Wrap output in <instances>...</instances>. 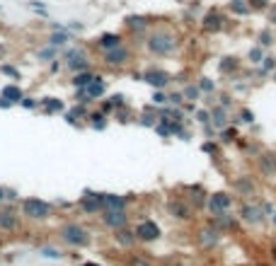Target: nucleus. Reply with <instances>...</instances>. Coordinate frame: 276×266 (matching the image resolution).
Instances as JSON below:
<instances>
[{
  "mask_svg": "<svg viewBox=\"0 0 276 266\" xmlns=\"http://www.w3.org/2000/svg\"><path fill=\"white\" fill-rule=\"evenodd\" d=\"M111 109H114V104H111V102H104V104H102V112H104V114H109Z\"/></svg>",
  "mask_w": 276,
  "mask_h": 266,
  "instance_id": "obj_56",
  "label": "nucleus"
},
{
  "mask_svg": "<svg viewBox=\"0 0 276 266\" xmlns=\"http://www.w3.org/2000/svg\"><path fill=\"white\" fill-rule=\"evenodd\" d=\"M39 254H42L44 259H63V252H61V249H56V247H42Z\"/></svg>",
  "mask_w": 276,
  "mask_h": 266,
  "instance_id": "obj_34",
  "label": "nucleus"
},
{
  "mask_svg": "<svg viewBox=\"0 0 276 266\" xmlns=\"http://www.w3.org/2000/svg\"><path fill=\"white\" fill-rule=\"evenodd\" d=\"M3 54H5V46H0V56H3Z\"/></svg>",
  "mask_w": 276,
  "mask_h": 266,
  "instance_id": "obj_58",
  "label": "nucleus"
},
{
  "mask_svg": "<svg viewBox=\"0 0 276 266\" xmlns=\"http://www.w3.org/2000/svg\"><path fill=\"white\" fill-rule=\"evenodd\" d=\"M249 8H266V0H247Z\"/></svg>",
  "mask_w": 276,
  "mask_h": 266,
  "instance_id": "obj_53",
  "label": "nucleus"
},
{
  "mask_svg": "<svg viewBox=\"0 0 276 266\" xmlns=\"http://www.w3.org/2000/svg\"><path fill=\"white\" fill-rule=\"evenodd\" d=\"M61 239L70 244V247H85L87 242H90V235H87V230H85L83 225L78 223H68L61 227Z\"/></svg>",
  "mask_w": 276,
  "mask_h": 266,
  "instance_id": "obj_3",
  "label": "nucleus"
},
{
  "mask_svg": "<svg viewBox=\"0 0 276 266\" xmlns=\"http://www.w3.org/2000/svg\"><path fill=\"white\" fill-rule=\"evenodd\" d=\"M167 102L180 107V104H184V97H182V92H172V95H167Z\"/></svg>",
  "mask_w": 276,
  "mask_h": 266,
  "instance_id": "obj_44",
  "label": "nucleus"
},
{
  "mask_svg": "<svg viewBox=\"0 0 276 266\" xmlns=\"http://www.w3.org/2000/svg\"><path fill=\"white\" fill-rule=\"evenodd\" d=\"M155 133H158L160 138H170V126H167V121L158 124V126H155Z\"/></svg>",
  "mask_w": 276,
  "mask_h": 266,
  "instance_id": "obj_43",
  "label": "nucleus"
},
{
  "mask_svg": "<svg viewBox=\"0 0 276 266\" xmlns=\"http://www.w3.org/2000/svg\"><path fill=\"white\" fill-rule=\"evenodd\" d=\"M78 119H87V109H85L83 104H75V107H73V109L66 114V121H68V124H73V126L78 124Z\"/></svg>",
  "mask_w": 276,
  "mask_h": 266,
  "instance_id": "obj_28",
  "label": "nucleus"
},
{
  "mask_svg": "<svg viewBox=\"0 0 276 266\" xmlns=\"http://www.w3.org/2000/svg\"><path fill=\"white\" fill-rule=\"evenodd\" d=\"M223 22H225L223 15L218 13V10H211V13L204 15V22H201V25H204V29H208V32H218V29L223 27Z\"/></svg>",
  "mask_w": 276,
  "mask_h": 266,
  "instance_id": "obj_19",
  "label": "nucleus"
},
{
  "mask_svg": "<svg viewBox=\"0 0 276 266\" xmlns=\"http://www.w3.org/2000/svg\"><path fill=\"white\" fill-rule=\"evenodd\" d=\"M148 49L155 56H170L177 49V42L170 32H153L151 39H148Z\"/></svg>",
  "mask_w": 276,
  "mask_h": 266,
  "instance_id": "obj_2",
  "label": "nucleus"
},
{
  "mask_svg": "<svg viewBox=\"0 0 276 266\" xmlns=\"http://www.w3.org/2000/svg\"><path fill=\"white\" fill-rule=\"evenodd\" d=\"M213 227L218 230V232H225V230H233L235 227V218L228 213V210H223V213H216L213 215Z\"/></svg>",
  "mask_w": 276,
  "mask_h": 266,
  "instance_id": "obj_17",
  "label": "nucleus"
},
{
  "mask_svg": "<svg viewBox=\"0 0 276 266\" xmlns=\"http://www.w3.org/2000/svg\"><path fill=\"white\" fill-rule=\"evenodd\" d=\"M116 242H119L121 247H131V244L136 242V232H131V230H124V227H119V235H116Z\"/></svg>",
  "mask_w": 276,
  "mask_h": 266,
  "instance_id": "obj_29",
  "label": "nucleus"
},
{
  "mask_svg": "<svg viewBox=\"0 0 276 266\" xmlns=\"http://www.w3.org/2000/svg\"><path fill=\"white\" fill-rule=\"evenodd\" d=\"M182 97L189 99V102H196V99H199V87H196V85H187V87L182 90Z\"/></svg>",
  "mask_w": 276,
  "mask_h": 266,
  "instance_id": "obj_35",
  "label": "nucleus"
},
{
  "mask_svg": "<svg viewBox=\"0 0 276 266\" xmlns=\"http://www.w3.org/2000/svg\"><path fill=\"white\" fill-rule=\"evenodd\" d=\"M126 203H128L126 196H119V194H102V206H104V210H126Z\"/></svg>",
  "mask_w": 276,
  "mask_h": 266,
  "instance_id": "obj_14",
  "label": "nucleus"
},
{
  "mask_svg": "<svg viewBox=\"0 0 276 266\" xmlns=\"http://www.w3.org/2000/svg\"><path fill=\"white\" fill-rule=\"evenodd\" d=\"M17 194H15L13 189H8V186H0V203H8V201H15Z\"/></svg>",
  "mask_w": 276,
  "mask_h": 266,
  "instance_id": "obj_37",
  "label": "nucleus"
},
{
  "mask_svg": "<svg viewBox=\"0 0 276 266\" xmlns=\"http://www.w3.org/2000/svg\"><path fill=\"white\" fill-rule=\"evenodd\" d=\"M92 80H95V73H92V70H80V73H75V75H73L70 85L78 90V87H87Z\"/></svg>",
  "mask_w": 276,
  "mask_h": 266,
  "instance_id": "obj_22",
  "label": "nucleus"
},
{
  "mask_svg": "<svg viewBox=\"0 0 276 266\" xmlns=\"http://www.w3.org/2000/svg\"><path fill=\"white\" fill-rule=\"evenodd\" d=\"M128 49L126 46H114L109 51H104V63L107 66H124L126 61H128Z\"/></svg>",
  "mask_w": 276,
  "mask_h": 266,
  "instance_id": "obj_10",
  "label": "nucleus"
},
{
  "mask_svg": "<svg viewBox=\"0 0 276 266\" xmlns=\"http://www.w3.org/2000/svg\"><path fill=\"white\" fill-rule=\"evenodd\" d=\"M109 102L114 104V107H121V104H124V95H114V97H111Z\"/></svg>",
  "mask_w": 276,
  "mask_h": 266,
  "instance_id": "obj_54",
  "label": "nucleus"
},
{
  "mask_svg": "<svg viewBox=\"0 0 276 266\" xmlns=\"http://www.w3.org/2000/svg\"><path fill=\"white\" fill-rule=\"evenodd\" d=\"M63 63H66V68L73 70V73H80V70L90 68L87 51H85V49H78V46H73V49H66V51H63Z\"/></svg>",
  "mask_w": 276,
  "mask_h": 266,
  "instance_id": "obj_4",
  "label": "nucleus"
},
{
  "mask_svg": "<svg viewBox=\"0 0 276 266\" xmlns=\"http://www.w3.org/2000/svg\"><path fill=\"white\" fill-rule=\"evenodd\" d=\"M218 239H221V232L216 230V227H206V230H201L199 232V244L201 247H216L218 244Z\"/></svg>",
  "mask_w": 276,
  "mask_h": 266,
  "instance_id": "obj_18",
  "label": "nucleus"
},
{
  "mask_svg": "<svg viewBox=\"0 0 276 266\" xmlns=\"http://www.w3.org/2000/svg\"><path fill=\"white\" fill-rule=\"evenodd\" d=\"M143 80L148 85H153L155 90H165L167 83H170V73H165V70H158V68H151L143 73Z\"/></svg>",
  "mask_w": 276,
  "mask_h": 266,
  "instance_id": "obj_9",
  "label": "nucleus"
},
{
  "mask_svg": "<svg viewBox=\"0 0 276 266\" xmlns=\"http://www.w3.org/2000/svg\"><path fill=\"white\" fill-rule=\"evenodd\" d=\"M262 58H264V49H262V46H254V49L249 51V61H252V63H262Z\"/></svg>",
  "mask_w": 276,
  "mask_h": 266,
  "instance_id": "obj_39",
  "label": "nucleus"
},
{
  "mask_svg": "<svg viewBox=\"0 0 276 266\" xmlns=\"http://www.w3.org/2000/svg\"><path fill=\"white\" fill-rule=\"evenodd\" d=\"M170 213H172L177 220H184V218H189V206H187L184 201H172V203H170Z\"/></svg>",
  "mask_w": 276,
  "mask_h": 266,
  "instance_id": "obj_26",
  "label": "nucleus"
},
{
  "mask_svg": "<svg viewBox=\"0 0 276 266\" xmlns=\"http://www.w3.org/2000/svg\"><path fill=\"white\" fill-rule=\"evenodd\" d=\"M240 119H242L245 124H254V114L249 112V109H242V112H240Z\"/></svg>",
  "mask_w": 276,
  "mask_h": 266,
  "instance_id": "obj_48",
  "label": "nucleus"
},
{
  "mask_svg": "<svg viewBox=\"0 0 276 266\" xmlns=\"http://www.w3.org/2000/svg\"><path fill=\"white\" fill-rule=\"evenodd\" d=\"M58 51H61V49H56V46H49V44H46L44 49H39V51H37V58H39L42 63H51V61H56Z\"/></svg>",
  "mask_w": 276,
  "mask_h": 266,
  "instance_id": "obj_27",
  "label": "nucleus"
},
{
  "mask_svg": "<svg viewBox=\"0 0 276 266\" xmlns=\"http://www.w3.org/2000/svg\"><path fill=\"white\" fill-rule=\"evenodd\" d=\"M221 107H223V109H228V107H230V97H228V95H223V97H221Z\"/></svg>",
  "mask_w": 276,
  "mask_h": 266,
  "instance_id": "obj_55",
  "label": "nucleus"
},
{
  "mask_svg": "<svg viewBox=\"0 0 276 266\" xmlns=\"http://www.w3.org/2000/svg\"><path fill=\"white\" fill-rule=\"evenodd\" d=\"M274 78H276V73H274Z\"/></svg>",
  "mask_w": 276,
  "mask_h": 266,
  "instance_id": "obj_60",
  "label": "nucleus"
},
{
  "mask_svg": "<svg viewBox=\"0 0 276 266\" xmlns=\"http://www.w3.org/2000/svg\"><path fill=\"white\" fill-rule=\"evenodd\" d=\"M97 46H99L102 51H109V49H114V46H121V37H119V34H114V32L102 34V37L97 39Z\"/></svg>",
  "mask_w": 276,
  "mask_h": 266,
  "instance_id": "obj_20",
  "label": "nucleus"
},
{
  "mask_svg": "<svg viewBox=\"0 0 276 266\" xmlns=\"http://www.w3.org/2000/svg\"><path fill=\"white\" fill-rule=\"evenodd\" d=\"M221 136H223V140H235V136H237V133H235V128H228V131L223 128Z\"/></svg>",
  "mask_w": 276,
  "mask_h": 266,
  "instance_id": "obj_50",
  "label": "nucleus"
},
{
  "mask_svg": "<svg viewBox=\"0 0 276 266\" xmlns=\"http://www.w3.org/2000/svg\"><path fill=\"white\" fill-rule=\"evenodd\" d=\"M276 68V58H262V70H259V75H266L269 70H274Z\"/></svg>",
  "mask_w": 276,
  "mask_h": 266,
  "instance_id": "obj_38",
  "label": "nucleus"
},
{
  "mask_svg": "<svg viewBox=\"0 0 276 266\" xmlns=\"http://www.w3.org/2000/svg\"><path fill=\"white\" fill-rule=\"evenodd\" d=\"M51 210H54V206L39 196H29L22 201V215L27 220H46L51 215Z\"/></svg>",
  "mask_w": 276,
  "mask_h": 266,
  "instance_id": "obj_1",
  "label": "nucleus"
},
{
  "mask_svg": "<svg viewBox=\"0 0 276 266\" xmlns=\"http://www.w3.org/2000/svg\"><path fill=\"white\" fill-rule=\"evenodd\" d=\"M153 104H158V107H160V104H167V95L163 90H158V92L153 95Z\"/></svg>",
  "mask_w": 276,
  "mask_h": 266,
  "instance_id": "obj_45",
  "label": "nucleus"
},
{
  "mask_svg": "<svg viewBox=\"0 0 276 266\" xmlns=\"http://www.w3.org/2000/svg\"><path fill=\"white\" fill-rule=\"evenodd\" d=\"M196 87H199V92H206V95H211V92L216 90V85H213V80H208V78H201Z\"/></svg>",
  "mask_w": 276,
  "mask_h": 266,
  "instance_id": "obj_36",
  "label": "nucleus"
},
{
  "mask_svg": "<svg viewBox=\"0 0 276 266\" xmlns=\"http://www.w3.org/2000/svg\"><path fill=\"white\" fill-rule=\"evenodd\" d=\"M104 87H107L104 80H102L99 75H95V80L87 85V87H83V90H85V102H92V99L102 97V95H104Z\"/></svg>",
  "mask_w": 276,
  "mask_h": 266,
  "instance_id": "obj_15",
  "label": "nucleus"
},
{
  "mask_svg": "<svg viewBox=\"0 0 276 266\" xmlns=\"http://www.w3.org/2000/svg\"><path fill=\"white\" fill-rule=\"evenodd\" d=\"M237 68H240L237 58L228 56V58H223V61H221V70H223V73H233V70H237Z\"/></svg>",
  "mask_w": 276,
  "mask_h": 266,
  "instance_id": "obj_32",
  "label": "nucleus"
},
{
  "mask_svg": "<svg viewBox=\"0 0 276 266\" xmlns=\"http://www.w3.org/2000/svg\"><path fill=\"white\" fill-rule=\"evenodd\" d=\"M240 215H242V220H247V223H252V225H257L264 220L262 206H254V203H245V206L240 208Z\"/></svg>",
  "mask_w": 276,
  "mask_h": 266,
  "instance_id": "obj_13",
  "label": "nucleus"
},
{
  "mask_svg": "<svg viewBox=\"0 0 276 266\" xmlns=\"http://www.w3.org/2000/svg\"><path fill=\"white\" fill-rule=\"evenodd\" d=\"M259 165H262V169L266 174H271V177L276 174V157L274 155H264L262 160H259Z\"/></svg>",
  "mask_w": 276,
  "mask_h": 266,
  "instance_id": "obj_30",
  "label": "nucleus"
},
{
  "mask_svg": "<svg viewBox=\"0 0 276 266\" xmlns=\"http://www.w3.org/2000/svg\"><path fill=\"white\" fill-rule=\"evenodd\" d=\"M10 107H13V104H10L8 99H3V97H0V109H10Z\"/></svg>",
  "mask_w": 276,
  "mask_h": 266,
  "instance_id": "obj_57",
  "label": "nucleus"
},
{
  "mask_svg": "<svg viewBox=\"0 0 276 266\" xmlns=\"http://www.w3.org/2000/svg\"><path fill=\"white\" fill-rule=\"evenodd\" d=\"M20 107H25V109H37L39 107V102L34 97H22L20 99Z\"/></svg>",
  "mask_w": 276,
  "mask_h": 266,
  "instance_id": "obj_41",
  "label": "nucleus"
},
{
  "mask_svg": "<svg viewBox=\"0 0 276 266\" xmlns=\"http://www.w3.org/2000/svg\"><path fill=\"white\" fill-rule=\"evenodd\" d=\"M230 203H233V198H230V194H225V191H221V194H213V196L208 198V210L216 215V213H223V210L230 208Z\"/></svg>",
  "mask_w": 276,
  "mask_h": 266,
  "instance_id": "obj_11",
  "label": "nucleus"
},
{
  "mask_svg": "<svg viewBox=\"0 0 276 266\" xmlns=\"http://www.w3.org/2000/svg\"><path fill=\"white\" fill-rule=\"evenodd\" d=\"M80 208H83L87 215L102 213V210H104V206H102V194H95V191H85L83 198H80Z\"/></svg>",
  "mask_w": 276,
  "mask_h": 266,
  "instance_id": "obj_7",
  "label": "nucleus"
},
{
  "mask_svg": "<svg viewBox=\"0 0 276 266\" xmlns=\"http://www.w3.org/2000/svg\"><path fill=\"white\" fill-rule=\"evenodd\" d=\"M124 25L128 29H133V32H146V27H148V20L143 17V15H128L124 20Z\"/></svg>",
  "mask_w": 276,
  "mask_h": 266,
  "instance_id": "obj_23",
  "label": "nucleus"
},
{
  "mask_svg": "<svg viewBox=\"0 0 276 266\" xmlns=\"http://www.w3.org/2000/svg\"><path fill=\"white\" fill-rule=\"evenodd\" d=\"M271 44H274V39H271V34H269V32H262V34H259V46H271Z\"/></svg>",
  "mask_w": 276,
  "mask_h": 266,
  "instance_id": "obj_46",
  "label": "nucleus"
},
{
  "mask_svg": "<svg viewBox=\"0 0 276 266\" xmlns=\"http://www.w3.org/2000/svg\"><path fill=\"white\" fill-rule=\"evenodd\" d=\"M237 189H240L242 194H252V191H254V184L245 177V179H240V182H237Z\"/></svg>",
  "mask_w": 276,
  "mask_h": 266,
  "instance_id": "obj_40",
  "label": "nucleus"
},
{
  "mask_svg": "<svg viewBox=\"0 0 276 266\" xmlns=\"http://www.w3.org/2000/svg\"><path fill=\"white\" fill-rule=\"evenodd\" d=\"M271 220H274V225H276V210H274V218H271Z\"/></svg>",
  "mask_w": 276,
  "mask_h": 266,
  "instance_id": "obj_59",
  "label": "nucleus"
},
{
  "mask_svg": "<svg viewBox=\"0 0 276 266\" xmlns=\"http://www.w3.org/2000/svg\"><path fill=\"white\" fill-rule=\"evenodd\" d=\"M102 223L111 230H119V227H126L128 215H126V210H102Z\"/></svg>",
  "mask_w": 276,
  "mask_h": 266,
  "instance_id": "obj_8",
  "label": "nucleus"
},
{
  "mask_svg": "<svg viewBox=\"0 0 276 266\" xmlns=\"http://www.w3.org/2000/svg\"><path fill=\"white\" fill-rule=\"evenodd\" d=\"M196 121H199V124H211V112H208V109H201V112H196Z\"/></svg>",
  "mask_w": 276,
  "mask_h": 266,
  "instance_id": "obj_42",
  "label": "nucleus"
},
{
  "mask_svg": "<svg viewBox=\"0 0 276 266\" xmlns=\"http://www.w3.org/2000/svg\"><path fill=\"white\" fill-rule=\"evenodd\" d=\"M87 121H90V126L95 128V131H104L107 128V114L92 112V114H87Z\"/></svg>",
  "mask_w": 276,
  "mask_h": 266,
  "instance_id": "obj_24",
  "label": "nucleus"
},
{
  "mask_svg": "<svg viewBox=\"0 0 276 266\" xmlns=\"http://www.w3.org/2000/svg\"><path fill=\"white\" fill-rule=\"evenodd\" d=\"M201 150L208 153V155H216V145H213V143H204V145H201Z\"/></svg>",
  "mask_w": 276,
  "mask_h": 266,
  "instance_id": "obj_52",
  "label": "nucleus"
},
{
  "mask_svg": "<svg viewBox=\"0 0 276 266\" xmlns=\"http://www.w3.org/2000/svg\"><path fill=\"white\" fill-rule=\"evenodd\" d=\"M63 29H68V32L70 29H73V32H80V29H83V22H68Z\"/></svg>",
  "mask_w": 276,
  "mask_h": 266,
  "instance_id": "obj_51",
  "label": "nucleus"
},
{
  "mask_svg": "<svg viewBox=\"0 0 276 266\" xmlns=\"http://www.w3.org/2000/svg\"><path fill=\"white\" fill-rule=\"evenodd\" d=\"M70 42H73V34H70L68 29H54V32L49 34V39H46V44H49V46H56V49H66Z\"/></svg>",
  "mask_w": 276,
  "mask_h": 266,
  "instance_id": "obj_12",
  "label": "nucleus"
},
{
  "mask_svg": "<svg viewBox=\"0 0 276 266\" xmlns=\"http://www.w3.org/2000/svg\"><path fill=\"white\" fill-rule=\"evenodd\" d=\"M20 227V215L15 213V208L0 203V230L3 232H15Z\"/></svg>",
  "mask_w": 276,
  "mask_h": 266,
  "instance_id": "obj_5",
  "label": "nucleus"
},
{
  "mask_svg": "<svg viewBox=\"0 0 276 266\" xmlns=\"http://www.w3.org/2000/svg\"><path fill=\"white\" fill-rule=\"evenodd\" d=\"M230 10L237 15H249L252 8L247 5V0H230Z\"/></svg>",
  "mask_w": 276,
  "mask_h": 266,
  "instance_id": "obj_31",
  "label": "nucleus"
},
{
  "mask_svg": "<svg viewBox=\"0 0 276 266\" xmlns=\"http://www.w3.org/2000/svg\"><path fill=\"white\" fill-rule=\"evenodd\" d=\"M0 97L3 99H8L10 104H20V99L25 97V92H22V87L20 85H15V83H10V85H5L3 90H0Z\"/></svg>",
  "mask_w": 276,
  "mask_h": 266,
  "instance_id": "obj_16",
  "label": "nucleus"
},
{
  "mask_svg": "<svg viewBox=\"0 0 276 266\" xmlns=\"http://www.w3.org/2000/svg\"><path fill=\"white\" fill-rule=\"evenodd\" d=\"M211 124L223 131V128H228V109H223V107H216L213 112H211Z\"/></svg>",
  "mask_w": 276,
  "mask_h": 266,
  "instance_id": "obj_21",
  "label": "nucleus"
},
{
  "mask_svg": "<svg viewBox=\"0 0 276 266\" xmlns=\"http://www.w3.org/2000/svg\"><path fill=\"white\" fill-rule=\"evenodd\" d=\"M141 124H143V126H155V116L143 112V121H141Z\"/></svg>",
  "mask_w": 276,
  "mask_h": 266,
  "instance_id": "obj_49",
  "label": "nucleus"
},
{
  "mask_svg": "<svg viewBox=\"0 0 276 266\" xmlns=\"http://www.w3.org/2000/svg\"><path fill=\"white\" fill-rule=\"evenodd\" d=\"M0 73L3 75H8V78H13V80H20L22 75H20V70L15 68V66H10V63H0Z\"/></svg>",
  "mask_w": 276,
  "mask_h": 266,
  "instance_id": "obj_33",
  "label": "nucleus"
},
{
  "mask_svg": "<svg viewBox=\"0 0 276 266\" xmlns=\"http://www.w3.org/2000/svg\"><path fill=\"white\" fill-rule=\"evenodd\" d=\"M158 237H160V225L155 220H143L136 227V239H141V242H155Z\"/></svg>",
  "mask_w": 276,
  "mask_h": 266,
  "instance_id": "obj_6",
  "label": "nucleus"
},
{
  "mask_svg": "<svg viewBox=\"0 0 276 266\" xmlns=\"http://www.w3.org/2000/svg\"><path fill=\"white\" fill-rule=\"evenodd\" d=\"M29 8H34V10H37V13H46V5H44L42 0H29Z\"/></svg>",
  "mask_w": 276,
  "mask_h": 266,
  "instance_id": "obj_47",
  "label": "nucleus"
},
{
  "mask_svg": "<svg viewBox=\"0 0 276 266\" xmlns=\"http://www.w3.org/2000/svg\"><path fill=\"white\" fill-rule=\"evenodd\" d=\"M44 107V112L46 114H58V112H63V102L61 99H56V97H44L42 102H39Z\"/></svg>",
  "mask_w": 276,
  "mask_h": 266,
  "instance_id": "obj_25",
  "label": "nucleus"
}]
</instances>
